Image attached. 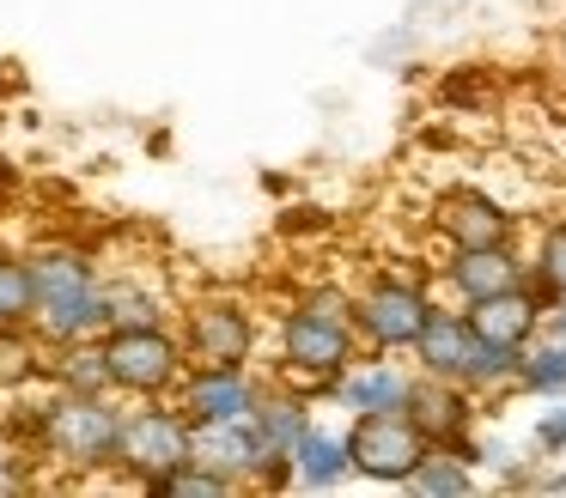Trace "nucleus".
<instances>
[{
  "label": "nucleus",
  "mask_w": 566,
  "mask_h": 498,
  "mask_svg": "<svg viewBox=\"0 0 566 498\" xmlns=\"http://www.w3.org/2000/svg\"><path fill=\"white\" fill-rule=\"evenodd\" d=\"M0 437L25 444L38 462L62 468L67 480H98L116 474V437H123V401L116 395H74V389L43 383L25 413H0Z\"/></svg>",
  "instance_id": "f257e3e1"
},
{
  "label": "nucleus",
  "mask_w": 566,
  "mask_h": 498,
  "mask_svg": "<svg viewBox=\"0 0 566 498\" xmlns=\"http://www.w3.org/2000/svg\"><path fill=\"white\" fill-rule=\"evenodd\" d=\"M31 262V335L43 347L104 335V262L86 243L50 237L25 250Z\"/></svg>",
  "instance_id": "f03ea898"
},
{
  "label": "nucleus",
  "mask_w": 566,
  "mask_h": 498,
  "mask_svg": "<svg viewBox=\"0 0 566 498\" xmlns=\"http://www.w3.org/2000/svg\"><path fill=\"white\" fill-rule=\"evenodd\" d=\"M274 352H281V359H274L281 383L298 389V395H311V401H323L329 377L359 359V335H354V322L293 298L281 310V322H274Z\"/></svg>",
  "instance_id": "7ed1b4c3"
},
{
  "label": "nucleus",
  "mask_w": 566,
  "mask_h": 498,
  "mask_svg": "<svg viewBox=\"0 0 566 498\" xmlns=\"http://www.w3.org/2000/svg\"><path fill=\"white\" fill-rule=\"evenodd\" d=\"M104 364H111V395L116 401H165L177 377L189 371V352L177 340V322L159 328H104L98 335Z\"/></svg>",
  "instance_id": "20e7f679"
},
{
  "label": "nucleus",
  "mask_w": 566,
  "mask_h": 498,
  "mask_svg": "<svg viewBox=\"0 0 566 498\" xmlns=\"http://www.w3.org/2000/svg\"><path fill=\"white\" fill-rule=\"evenodd\" d=\"M177 340H184L189 364H256L262 322L250 310V298L208 286L177 304Z\"/></svg>",
  "instance_id": "39448f33"
},
{
  "label": "nucleus",
  "mask_w": 566,
  "mask_h": 498,
  "mask_svg": "<svg viewBox=\"0 0 566 498\" xmlns=\"http://www.w3.org/2000/svg\"><path fill=\"white\" fill-rule=\"evenodd\" d=\"M196 456V425L184 420V407H177L171 395L165 401H135V407H123V437H116V474H123L128 486H140L147 492L159 474H171L177 462Z\"/></svg>",
  "instance_id": "423d86ee"
},
{
  "label": "nucleus",
  "mask_w": 566,
  "mask_h": 498,
  "mask_svg": "<svg viewBox=\"0 0 566 498\" xmlns=\"http://www.w3.org/2000/svg\"><path fill=\"white\" fill-rule=\"evenodd\" d=\"M432 292L415 274H371L354 292V335L366 352H408L420 335V322L432 316Z\"/></svg>",
  "instance_id": "0eeeda50"
},
{
  "label": "nucleus",
  "mask_w": 566,
  "mask_h": 498,
  "mask_svg": "<svg viewBox=\"0 0 566 498\" xmlns=\"http://www.w3.org/2000/svg\"><path fill=\"white\" fill-rule=\"evenodd\" d=\"M342 437H347V474L371 486H402L432 449L408 413H354Z\"/></svg>",
  "instance_id": "6e6552de"
},
{
  "label": "nucleus",
  "mask_w": 566,
  "mask_h": 498,
  "mask_svg": "<svg viewBox=\"0 0 566 498\" xmlns=\"http://www.w3.org/2000/svg\"><path fill=\"white\" fill-rule=\"evenodd\" d=\"M517 219L524 213H512L500 194L469 189V182H457V189H444L432 201V231L444 237V250H500V243H517Z\"/></svg>",
  "instance_id": "1a4fd4ad"
},
{
  "label": "nucleus",
  "mask_w": 566,
  "mask_h": 498,
  "mask_svg": "<svg viewBox=\"0 0 566 498\" xmlns=\"http://www.w3.org/2000/svg\"><path fill=\"white\" fill-rule=\"evenodd\" d=\"M262 395V377L250 364H189L177 377L171 401L184 407L189 425H226V420H244Z\"/></svg>",
  "instance_id": "9d476101"
},
{
  "label": "nucleus",
  "mask_w": 566,
  "mask_h": 498,
  "mask_svg": "<svg viewBox=\"0 0 566 498\" xmlns=\"http://www.w3.org/2000/svg\"><path fill=\"white\" fill-rule=\"evenodd\" d=\"M408 389H415V371H402L390 352H366V347H359V359L347 364V371L329 377L323 401H335L347 420H354V413H402L408 407Z\"/></svg>",
  "instance_id": "9b49d317"
},
{
  "label": "nucleus",
  "mask_w": 566,
  "mask_h": 498,
  "mask_svg": "<svg viewBox=\"0 0 566 498\" xmlns=\"http://www.w3.org/2000/svg\"><path fill=\"white\" fill-rule=\"evenodd\" d=\"M402 413L415 420V432L427 437L432 449L481 425V401L469 395L463 383H451V377H420V371H415V389H408V407Z\"/></svg>",
  "instance_id": "f8f14e48"
},
{
  "label": "nucleus",
  "mask_w": 566,
  "mask_h": 498,
  "mask_svg": "<svg viewBox=\"0 0 566 498\" xmlns=\"http://www.w3.org/2000/svg\"><path fill=\"white\" fill-rule=\"evenodd\" d=\"M517 279H524L517 243H500V250H444V262H439V286L451 304H475V298H493V292H512Z\"/></svg>",
  "instance_id": "ddd939ff"
},
{
  "label": "nucleus",
  "mask_w": 566,
  "mask_h": 498,
  "mask_svg": "<svg viewBox=\"0 0 566 498\" xmlns=\"http://www.w3.org/2000/svg\"><path fill=\"white\" fill-rule=\"evenodd\" d=\"M177 292L165 279H147V274H111L104 267V328H159V322H177Z\"/></svg>",
  "instance_id": "4468645a"
},
{
  "label": "nucleus",
  "mask_w": 566,
  "mask_h": 498,
  "mask_svg": "<svg viewBox=\"0 0 566 498\" xmlns=\"http://www.w3.org/2000/svg\"><path fill=\"white\" fill-rule=\"evenodd\" d=\"M196 462H208V468H220L226 480H238L250 492V480H256V468L269 462V449H262L256 425L244 420H226V425H196Z\"/></svg>",
  "instance_id": "2eb2a0df"
},
{
  "label": "nucleus",
  "mask_w": 566,
  "mask_h": 498,
  "mask_svg": "<svg viewBox=\"0 0 566 498\" xmlns=\"http://www.w3.org/2000/svg\"><path fill=\"white\" fill-rule=\"evenodd\" d=\"M457 310H463L469 335L493 340V347H517V352H524L530 340H536V328H542V310L517 286L493 292V298H475V304H457Z\"/></svg>",
  "instance_id": "dca6fc26"
},
{
  "label": "nucleus",
  "mask_w": 566,
  "mask_h": 498,
  "mask_svg": "<svg viewBox=\"0 0 566 498\" xmlns=\"http://www.w3.org/2000/svg\"><path fill=\"white\" fill-rule=\"evenodd\" d=\"M347 480H354V474H347V437L335 432V425L311 420L293 444V486L298 492H335V486H347Z\"/></svg>",
  "instance_id": "f3484780"
},
{
  "label": "nucleus",
  "mask_w": 566,
  "mask_h": 498,
  "mask_svg": "<svg viewBox=\"0 0 566 498\" xmlns=\"http://www.w3.org/2000/svg\"><path fill=\"white\" fill-rule=\"evenodd\" d=\"M463 352H469V322H463V310H457V304H432V316L420 322L415 347H408L415 371H420V377H451V383H457V371H463Z\"/></svg>",
  "instance_id": "a211bd4d"
},
{
  "label": "nucleus",
  "mask_w": 566,
  "mask_h": 498,
  "mask_svg": "<svg viewBox=\"0 0 566 498\" xmlns=\"http://www.w3.org/2000/svg\"><path fill=\"white\" fill-rule=\"evenodd\" d=\"M311 407H317V401L298 395V389H286V383H262L256 407H250V425H256L262 449H269V456H293L298 432H305V425L317 420Z\"/></svg>",
  "instance_id": "6ab92c4d"
},
{
  "label": "nucleus",
  "mask_w": 566,
  "mask_h": 498,
  "mask_svg": "<svg viewBox=\"0 0 566 498\" xmlns=\"http://www.w3.org/2000/svg\"><path fill=\"white\" fill-rule=\"evenodd\" d=\"M43 383L74 389V395H111V364H104L98 335L67 340V347H43Z\"/></svg>",
  "instance_id": "aec40b11"
},
{
  "label": "nucleus",
  "mask_w": 566,
  "mask_h": 498,
  "mask_svg": "<svg viewBox=\"0 0 566 498\" xmlns=\"http://www.w3.org/2000/svg\"><path fill=\"white\" fill-rule=\"evenodd\" d=\"M512 377H517V347H493V340L469 335V352H463L457 383H463L481 407H488V401H500V395H512Z\"/></svg>",
  "instance_id": "412c9836"
},
{
  "label": "nucleus",
  "mask_w": 566,
  "mask_h": 498,
  "mask_svg": "<svg viewBox=\"0 0 566 498\" xmlns=\"http://www.w3.org/2000/svg\"><path fill=\"white\" fill-rule=\"evenodd\" d=\"M512 389L517 395H530V401H554V395H566V347L560 340H548V335H536L524 352H517V377H512Z\"/></svg>",
  "instance_id": "4be33fe9"
},
{
  "label": "nucleus",
  "mask_w": 566,
  "mask_h": 498,
  "mask_svg": "<svg viewBox=\"0 0 566 498\" xmlns=\"http://www.w3.org/2000/svg\"><path fill=\"white\" fill-rule=\"evenodd\" d=\"M475 486H481L475 468H469L457 449H427V456H420V468L402 480V492H415V498H469Z\"/></svg>",
  "instance_id": "5701e85b"
},
{
  "label": "nucleus",
  "mask_w": 566,
  "mask_h": 498,
  "mask_svg": "<svg viewBox=\"0 0 566 498\" xmlns=\"http://www.w3.org/2000/svg\"><path fill=\"white\" fill-rule=\"evenodd\" d=\"M244 486L238 480H226L220 468H208V462H177L171 474H159V480L147 486V498H238Z\"/></svg>",
  "instance_id": "b1692460"
},
{
  "label": "nucleus",
  "mask_w": 566,
  "mask_h": 498,
  "mask_svg": "<svg viewBox=\"0 0 566 498\" xmlns=\"http://www.w3.org/2000/svg\"><path fill=\"white\" fill-rule=\"evenodd\" d=\"M0 328H31V262L0 243Z\"/></svg>",
  "instance_id": "393cba45"
},
{
  "label": "nucleus",
  "mask_w": 566,
  "mask_h": 498,
  "mask_svg": "<svg viewBox=\"0 0 566 498\" xmlns=\"http://www.w3.org/2000/svg\"><path fill=\"white\" fill-rule=\"evenodd\" d=\"M524 267H536V274L566 298V219H548V225H542V237H536V250L524 255Z\"/></svg>",
  "instance_id": "a878e982"
},
{
  "label": "nucleus",
  "mask_w": 566,
  "mask_h": 498,
  "mask_svg": "<svg viewBox=\"0 0 566 498\" xmlns=\"http://www.w3.org/2000/svg\"><path fill=\"white\" fill-rule=\"evenodd\" d=\"M530 449L536 456H566V395L542 401V413L530 420Z\"/></svg>",
  "instance_id": "bb28decb"
},
{
  "label": "nucleus",
  "mask_w": 566,
  "mask_h": 498,
  "mask_svg": "<svg viewBox=\"0 0 566 498\" xmlns=\"http://www.w3.org/2000/svg\"><path fill=\"white\" fill-rule=\"evenodd\" d=\"M536 335H548V340H560V347H566V298L542 310V328H536Z\"/></svg>",
  "instance_id": "cd10ccee"
},
{
  "label": "nucleus",
  "mask_w": 566,
  "mask_h": 498,
  "mask_svg": "<svg viewBox=\"0 0 566 498\" xmlns=\"http://www.w3.org/2000/svg\"><path fill=\"white\" fill-rule=\"evenodd\" d=\"M536 492H566V468L560 474H536Z\"/></svg>",
  "instance_id": "c85d7f7f"
}]
</instances>
